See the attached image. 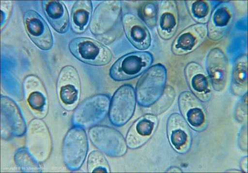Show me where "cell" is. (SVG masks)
Instances as JSON below:
<instances>
[{"instance_id": "obj_1", "label": "cell", "mask_w": 248, "mask_h": 173, "mask_svg": "<svg viewBox=\"0 0 248 173\" xmlns=\"http://www.w3.org/2000/svg\"><path fill=\"white\" fill-rule=\"evenodd\" d=\"M167 81V70L161 64H156L144 72L140 78L136 88L139 105L149 108L162 97Z\"/></svg>"}, {"instance_id": "obj_2", "label": "cell", "mask_w": 248, "mask_h": 173, "mask_svg": "<svg viewBox=\"0 0 248 173\" xmlns=\"http://www.w3.org/2000/svg\"><path fill=\"white\" fill-rule=\"evenodd\" d=\"M88 152V141L85 130L80 126L70 128L62 145V157L66 167L76 172L85 161Z\"/></svg>"}, {"instance_id": "obj_3", "label": "cell", "mask_w": 248, "mask_h": 173, "mask_svg": "<svg viewBox=\"0 0 248 173\" xmlns=\"http://www.w3.org/2000/svg\"><path fill=\"white\" fill-rule=\"evenodd\" d=\"M110 103L109 98L105 94L95 95L86 99L75 110L73 125L83 128L93 127L106 118Z\"/></svg>"}, {"instance_id": "obj_4", "label": "cell", "mask_w": 248, "mask_h": 173, "mask_svg": "<svg viewBox=\"0 0 248 173\" xmlns=\"http://www.w3.org/2000/svg\"><path fill=\"white\" fill-rule=\"evenodd\" d=\"M154 56L147 52H134L117 60L109 70L113 81L122 82L136 78L150 68Z\"/></svg>"}, {"instance_id": "obj_5", "label": "cell", "mask_w": 248, "mask_h": 173, "mask_svg": "<svg viewBox=\"0 0 248 173\" xmlns=\"http://www.w3.org/2000/svg\"><path fill=\"white\" fill-rule=\"evenodd\" d=\"M70 52L82 63L95 66L107 65L111 61L112 54L109 49L94 39L78 37L71 41Z\"/></svg>"}, {"instance_id": "obj_6", "label": "cell", "mask_w": 248, "mask_h": 173, "mask_svg": "<svg viewBox=\"0 0 248 173\" xmlns=\"http://www.w3.org/2000/svg\"><path fill=\"white\" fill-rule=\"evenodd\" d=\"M137 99L134 88L129 84L122 86L114 93L110 103L108 118L113 125L120 127L132 118Z\"/></svg>"}, {"instance_id": "obj_7", "label": "cell", "mask_w": 248, "mask_h": 173, "mask_svg": "<svg viewBox=\"0 0 248 173\" xmlns=\"http://www.w3.org/2000/svg\"><path fill=\"white\" fill-rule=\"evenodd\" d=\"M93 145L110 157H121L127 153V145L119 131L107 126H93L89 130Z\"/></svg>"}, {"instance_id": "obj_8", "label": "cell", "mask_w": 248, "mask_h": 173, "mask_svg": "<svg viewBox=\"0 0 248 173\" xmlns=\"http://www.w3.org/2000/svg\"><path fill=\"white\" fill-rule=\"evenodd\" d=\"M1 105L2 138L8 139L23 137L27 132V127L19 106L6 96H1Z\"/></svg>"}, {"instance_id": "obj_9", "label": "cell", "mask_w": 248, "mask_h": 173, "mask_svg": "<svg viewBox=\"0 0 248 173\" xmlns=\"http://www.w3.org/2000/svg\"><path fill=\"white\" fill-rule=\"evenodd\" d=\"M178 106L181 115L190 128L197 132H202L208 126L207 111L198 97L189 91L179 95Z\"/></svg>"}, {"instance_id": "obj_10", "label": "cell", "mask_w": 248, "mask_h": 173, "mask_svg": "<svg viewBox=\"0 0 248 173\" xmlns=\"http://www.w3.org/2000/svg\"><path fill=\"white\" fill-rule=\"evenodd\" d=\"M121 13V1L102 2L95 10L90 26L91 31L95 35L110 33L118 25Z\"/></svg>"}, {"instance_id": "obj_11", "label": "cell", "mask_w": 248, "mask_h": 173, "mask_svg": "<svg viewBox=\"0 0 248 173\" xmlns=\"http://www.w3.org/2000/svg\"><path fill=\"white\" fill-rule=\"evenodd\" d=\"M168 140L172 148L179 154L189 152L192 137L189 125L181 114L174 113L170 115L167 123Z\"/></svg>"}, {"instance_id": "obj_12", "label": "cell", "mask_w": 248, "mask_h": 173, "mask_svg": "<svg viewBox=\"0 0 248 173\" xmlns=\"http://www.w3.org/2000/svg\"><path fill=\"white\" fill-rule=\"evenodd\" d=\"M24 23L31 41L43 51L51 50L54 39L51 31L43 17L34 10H29L24 15Z\"/></svg>"}, {"instance_id": "obj_13", "label": "cell", "mask_w": 248, "mask_h": 173, "mask_svg": "<svg viewBox=\"0 0 248 173\" xmlns=\"http://www.w3.org/2000/svg\"><path fill=\"white\" fill-rule=\"evenodd\" d=\"M234 8L230 1L220 2L212 10L207 25V35L212 41L222 39L231 28Z\"/></svg>"}, {"instance_id": "obj_14", "label": "cell", "mask_w": 248, "mask_h": 173, "mask_svg": "<svg viewBox=\"0 0 248 173\" xmlns=\"http://www.w3.org/2000/svg\"><path fill=\"white\" fill-rule=\"evenodd\" d=\"M206 69L212 88L223 92L229 76V61L222 51L219 48L210 51L206 59Z\"/></svg>"}, {"instance_id": "obj_15", "label": "cell", "mask_w": 248, "mask_h": 173, "mask_svg": "<svg viewBox=\"0 0 248 173\" xmlns=\"http://www.w3.org/2000/svg\"><path fill=\"white\" fill-rule=\"evenodd\" d=\"M57 92L64 107L73 106L78 101L80 94V79L77 71L70 66H65L60 73Z\"/></svg>"}, {"instance_id": "obj_16", "label": "cell", "mask_w": 248, "mask_h": 173, "mask_svg": "<svg viewBox=\"0 0 248 173\" xmlns=\"http://www.w3.org/2000/svg\"><path fill=\"white\" fill-rule=\"evenodd\" d=\"M186 81L192 94L202 103H208L212 98V86L205 70L196 62H191L185 69Z\"/></svg>"}, {"instance_id": "obj_17", "label": "cell", "mask_w": 248, "mask_h": 173, "mask_svg": "<svg viewBox=\"0 0 248 173\" xmlns=\"http://www.w3.org/2000/svg\"><path fill=\"white\" fill-rule=\"evenodd\" d=\"M158 125L156 115L147 114L137 120L128 130L126 143L130 149H137L147 143Z\"/></svg>"}, {"instance_id": "obj_18", "label": "cell", "mask_w": 248, "mask_h": 173, "mask_svg": "<svg viewBox=\"0 0 248 173\" xmlns=\"http://www.w3.org/2000/svg\"><path fill=\"white\" fill-rule=\"evenodd\" d=\"M207 35L206 24L198 23L190 26L175 39L171 46L172 52L176 55L189 54L202 44Z\"/></svg>"}, {"instance_id": "obj_19", "label": "cell", "mask_w": 248, "mask_h": 173, "mask_svg": "<svg viewBox=\"0 0 248 173\" xmlns=\"http://www.w3.org/2000/svg\"><path fill=\"white\" fill-rule=\"evenodd\" d=\"M122 23L126 36L134 47L140 51L150 47L152 38L149 30L138 17L127 13L122 18Z\"/></svg>"}, {"instance_id": "obj_20", "label": "cell", "mask_w": 248, "mask_h": 173, "mask_svg": "<svg viewBox=\"0 0 248 173\" xmlns=\"http://www.w3.org/2000/svg\"><path fill=\"white\" fill-rule=\"evenodd\" d=\"M178 25L179 15L176 2H159L156 26L161 38L164 40L171 39L177 32Z\"/></svg>"}, {"instance_id": "obj_21", "label": "cell", "mask_w": 248, "mask_h": 173, "mask_svg": "<svg viewBox=\"0 0 248 173\" xmlns=\"http://www.w3.org/2000/svg\"><path fill=\"white\" fill-rule=\"evenodd\" d=\"M46 19L60 34H65L70 29V17L67 9L62 1H42Z\"/></svg>"}, {"instance_id": "obj_22", "label": "cell", "mask_w": 248, "mask_h": 173, "mask_svg": "<svg viewBox=\"0 0 248 173\" xmlns=\"http://www.w3.org/2000/svg\"><path fill=\"white\" fill-rule=\"evenodd\" d=\"M93 12L91 1L75 2L71 15V24L73 31L77 34L85 32L89 26Z\"/></svg>"}, {"instance_id": "obj_23", "label": "cell", "mask_w": 248, "mask_h": 173, "mask_svg": "<svg viewBox=\"0 0 248 173\" xmlns=\"http://www.w3.org/2000/svg\"><path fill=\"white\" fill-rule=\"evenodd\" d=\"M248 57L243 55L237 58L232 66V89L234 95L240 96L247 93Z\"/></svg>"}, {"instance_id": "obj_24", "label": "cell", "mask_w": 248, "mask_h": 173, "mask_svg": "<svg viewBox=\"0 0 248 173\" xmlns=\"http://www.w3.org/2000/svg\"><path fill=\"white\" fill-rule=\"evenodd\" d=\"M15 162L22 172L39 173L41 172L39 162L31 154L26 147L19 148L15 154Z\"/></svg>"}, {"instance_id": "obj_25", "label": "cell", "mask_w": 248, "mask_h": 173, "mask_svg": "<svg viewBox=\"0 0 248 173\" xmlns=\"http://www.w3.org/2000/svg\"><path fill=\"white\" fill-rule=\"evenodd\" d=\"M186 7L190 17L198 24L208 23L212 12L211 4L207 1H187Z\"/></svg>"}, {"instance_id": "obj_26", "label": "cell", "mask_w": 248, "mask_h": 173, "mask_svg": "<svg viewBox=\"0 0 248 173\" xmlns=\"http://www.w3.org/2000/svg\"><path fill=\"white\" fill-rule=\"evenodd\" d=\"M89 173H109L110 170L105 155L99 151H93L88 159Z\"/></svg>"}, {"instance_id": "obj_27", "label": "cell", "mask_w": 248, "mask_h": 173, "mask_svg": "<svg viewBox=\"0 0 248 173\" xmlns=\"http://www.w3.org/2000/svg\"><path fill=\"white\" fill-rule=\"evenodd\" d=\"M175 91L170 86H166L165 92L157 103L152 105L151 112L149 114L158 115L165 112L171 105L175 99Z\"/></svg>"}, {"instance_id": "obj_28", "label": "cell", "mask_w": 248, "mask_h": 173, "mask_svg": "<svg viewBox=\"0 0 248 173\" xmlns=\"http://www.w3.org/2000/svg\"><path fill=\"white\" fill-rule=\"evenodd\" d=\"M140 15L150 28L156 27L158 17V5L156 2H147L140 9Z\"/></svg>"}, {"instance_id": "obj_29", "label": "cell", "mask_w": 248, "mask_h": 173, "mask_svg": "<svg viewBox=\"0 0 248 173\" xmlns=\"http://www.w3.org/2000/svg\"><path fill=\"white\" fill-rule=\"evenodd\" d=\"M28 103L32 110L43 112L46 106L45 95L39 90L33 91L28 97Z\"/></svg>"}, {"instance_id": "obj_30", "label": "cell", "mask_w": 248, "mask_h": 173, "mask_svg": "<svg viewBox=\"0 0 248 173\" xmlns=\"http://www.w3.org/2000/svg\"><path fill=\"white\" fill-rule=\"evenodd\" d=\"M235 118L239 122H244L247 120V93L243 95L239 101L235 110Z\"/></svg>"}, {"instance_id": "obj_31", "label": "cell", "mask_w": 248, "mask_h": 173, "mask_svg": "<svg viewBox=\"0 0 248 173\" xmlns=\"http://www.w3.org/2000/svg\"><path fill=\"white\" fill-rule=\"evenodd\" d=\"M238 144L239 147L243 152H247V126L245 125L241 128L238 134Z\"/></svg>"}, {"instance_id": "obj_32", "label": "cell", "mask_w": 248, "mask_h": 173, "mask_svg": "<svg viewBox=\"0 0 248 173\" xmlns=\"http://www.w3.org/2000/svg\"><path fill=\"white\" fill-rule=\"evenodd\" d=\"M240 166L241 170L245 173L248 172V157H243L242 160L240 162Z\"/></svg>"}, {"instance_id": "obj_33", "label": "cell", "mask_w": 248, "mask_h": 173, "mask_svg": "<svg viewBox=\"0 0 248 173\" xmlns=\"http://www.w3.org/2000/svg\"><path fill=\"white\" fill-rule=\"evenodd\" d=\"M182 172V170L180 169V168H179L178 167H176V166H172V167H170V169H168L167 170V172Z\"/></svg>"}]
</instances>
